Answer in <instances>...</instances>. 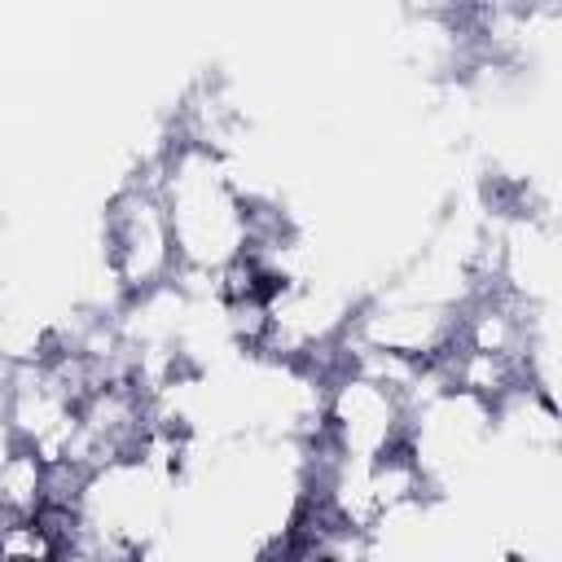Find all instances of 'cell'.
Wrapping results in <instances>:
<instances>
[{"mask_svg":"<svg viewBox=\"0 0 562 562\" xmlns=\"http://www.w3.org/2000/svg\"><path fill=\"white\" fill-rule=\"evenodd\" d=\"M408 400L395 382L338 360L321 386V435L316 443L347 461H378L404 448Z\"/></svg>","mask_w":562,"mask_h":562,"instance_id":"1","label":"cell"},{"mask_svg":"<svg viewBox=\"0 0 562 562\" xmlns=\"http://www.w3.org/2000/svg\"><path fill=\"white\" fill-rule=\"evenodd\" d=\"M101 255L119 299L158 290L176 277V241L158 193V162L149 167V176L127 180L110 198L101 220Z\"/></svg>","mask_w":562,"mask_h":562,"instance_id":"2","label":"cell"},{"mask_svg":"<svg viewBox=\"0 0 562 562\" xmlns=\"http://www.w3.org/2000/svg\"><path fill=\"white\" fill-rule=\"evenodd\" d=\"M48 501V461L22 443L0 457V518H31Z\"/></svg>","mask_w":562,"mask_h":562,"instance_id":"3","label":"cell"},{"mask_svg":"<svg viewBox=\"0 0 562 562\" xmlns=\"http://www.w3.org/2000/svg\"><path fill=\"white\" fill-rule=\"evenodd\" d=\"M452 4H465V0H452Z\"/></svg>","mask_w":562,"mask_h":562,"instance_id":"4","label":"cell"}]
</instances>
